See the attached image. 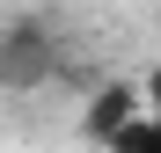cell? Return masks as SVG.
I'll return each instance as SVG.
<instances>
[{"label":"cell","mask_w":161,"mask_h":153,"mask_svg":"<svg viewBox=\"0 0 161 153\" xmlns=\"http://www.w3.org/2000/svg\"><path fill=\"white\" fill-rule=\"evenodd\" d=\"M59 73H66V51H59V37H51L37 15H22V22L0 29V88L8 95H37V88L59 80Z\"/></svg>","instance_id":"1"},{"label":"cell","mask_w":161,"mask_h":153,"mask_svg":"<svg viewBox=\"0 0 161 153\" xmlns=\"http://www.w3.org/2000/svg\"><path fill=\"white\" fill-rule=\"evenodd\" d=\"M132 117H139V80H103L88 102H80V139L110 153V139L125 131Z\"/></svg>","instance_id":"2"},{"label":"cell","mask_w":161,"mask_h":153,"mask_svg":"<svg viewBox=\"0 0 161 153\" xmlns=\"http://www.w3.org/2000/svg\"><path fill=\"white\" fill-rule=\"evenodd\" d=\"M110 153H161V66L139 80V117L110 139Z\"/></svg>","instance_id":"3"}]
</instances>
